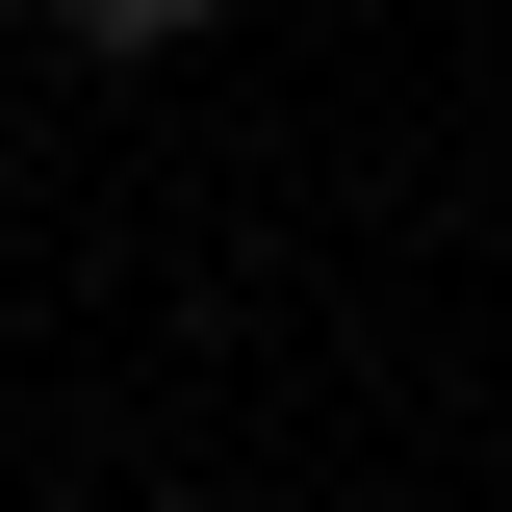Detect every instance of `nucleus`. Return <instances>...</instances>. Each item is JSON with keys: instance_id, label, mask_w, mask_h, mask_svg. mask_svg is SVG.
<instances>
[{"instance_id": "f257e3e1", "label": "nucleus", "mask_w": 512, "mask_h": 512, "mask_svg": "<svg viewBox=\"0 0 512 512\" xmlns=\"http://www.w3.org/2000/svg\"><path fill=\"white\" fill-rule=\"evenodd\" d=\"M77 26H103V52H154V26H205V0H77Z\"/></svg>"}]
</instances>
